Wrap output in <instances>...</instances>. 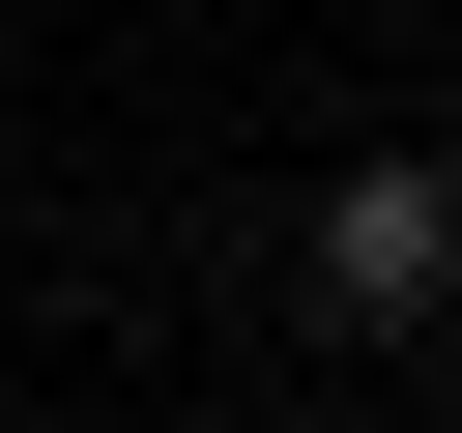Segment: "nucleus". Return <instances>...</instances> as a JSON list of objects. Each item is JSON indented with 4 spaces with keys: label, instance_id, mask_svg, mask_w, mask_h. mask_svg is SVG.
<instances>
[{
    "label": "nucleus",
    "instance_id": "1",
    "mask_svg": "<svg viewBox=\"0 0 462 433\" xmlns=\"http://www.w3.org/2000/svg\"><path fill=\"white\" fill-rule=\"evenodd\" d=\"M289 260H318V318H433V289H462V173H433V144H346Z\"/></svg>",
    "mask_w": 462,
    "mask_h": 433
}]
</instances>
